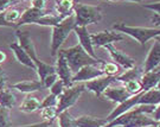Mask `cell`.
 Returning a JSON list of instances; mask_svg holds the SVG:
<instances>
[{"label":"cell","instance_id":"obj_31","mask_svg":"<svg viewBox=\"0 0 160 127\" xmlns=\"http://www.w3.org/2000/svg\"><path fill=\"white\" fill-rule=\"evenodd\" d=\"M123 87L127 89V92L131 93L132 95H137V94L142 92V83H141V80L128 81V82H126V83H123Z\"/></svg>","mask_w":160,"mask_h":127},{"label":"cell","instance_id":"obj_53","mask_svg":"<svg viewBox=\"0 0 160 127\" xmlns=\"http://www.w3.org/2000/svg\"><path fill=\"white\" fill-rule=\"evenodd\" d=\"M17 1H20V0H17Z\"/></svg>","mask_w":160,"mask_h":127},{"label":"cell","instance_id":"obj_3","mask_svg":"<svg viewBox=\"0 0 160 127\" xmlns=\"http://www.w3.org/2000/svg\"><path fill=\"white\" fill-rule=\"evenodd\" d=\"M113 29L116 30L118 32H120L122 35H127L132 37L133 39L145 45L149 39L157 38L160 36V29L159 28H142V26H131L127 25L126 23H118L113 26Z\"/></svg>","mask_w":160,"mask_h":127},{"label":"cell","instance_id":"obj_19","mask_svg":"<svg viewBox=\"0 0 160 127\" xmlns=\"http://www.w3.org/2000/svg\"><path fill=\"white\" fill-rule=\"evenodd\" d=\"M160 81V70L153 69L147 73H143L141 77V83H142V90L147 92L151 89H154L157 84Z\"/></svg>","mask_w":160,"mask_h":127},{"label":"cell","instance_id":"obj_54","mask_svg":"<svg viewBox=\"0 0 160 127\" xmlns=\"http://www.w3.org/2000/svg\"><path fill=\"white\" fill-rule=\"evenodd\" d=\"M45 1H46V0H45Z\"/></svg>","mask_w":160,"mask_h":127},{"label":"cell","instance_id":"obj_23","mask_svg":"<svg viewBox=\"0 0 160 127\" xmlns=\"http://www.w3.org/2000/svg\"><path fill=\"white\" fill-rule=\"evenodd\" d=\"M75 5H76L75 0H56V5H55L56 14L62 16L63 18L69 17L74 13Z\"/></svg>","mask_w":160,"mask_h":127},{"label":"cell","instance_id":"obj_28","mask_svg":"<svg viewBox=\"0 0 160 127\" xmlns=\"http://www.w3.org/2000/svg\"><path fill=\"white\" fill-rule=\"evenodd\" d=\"M14 104H16V96L11 90L8 89L0 90V107L10 109L14 107Z\"/></svg>","mask_w":160,"mask_h":127},{"label":"cell","instance_id":"obj_30","mask_svg":"<svg viewBox=\"0 0 160 127\" xmlns=\"http://www.w3.org/2000/svg\"><path fill=\"white\" fill-rule=\"evenodd\" d=\"M22 17L20 11H18L17 8H8L5 11V18L7 23L11 24L12 28H17V23Z\"/></svg>","mask_w":160,"mask_h":127},{"label":"cell","instance_id":"obj_41","mask_svg":"<svg viewBox=\"0 0 160 127\" xmlns=\"http://www.w3.org/2000/svg\"><path fill=\"white\" fill-rule=\"evenodd\" d=\"M6 80H7V77H6L5 71L0 67V90L6 89Z\"/></svg>","mask_w":160,"mask_h":127},{"label":"cell","instance_id":"obj_37","mask_svg":"<svg viewBox=\"0 0 160 127\" xmlns=\"http://www.w3.org/2000/svg\"><path fill=\"white\" fill-rule=\"evenodd\" d=\"M58 80V75L57 73H55V74H51V75L46 76L45 79H44V81H42V83H43V86H44V88H51L52 84L55 83V82Z\"/></svg>","mask_w":160,"mask_h":127},{"label":"cell","instance_id":"obj_51","mask_svg":"<svg viewBox=\"0 0 160 127\" xmlns=\"http://www.w3.org/2000/svg\"><path fill=\"white\" fill-rule=\"evenodd\" d=\"M157 69H158V70H160V65H159V67H158V68H157Z\"/></svg>","mask_w":160,"mask_h":127},{"label":"cell","instance_id":"obj_52","mask_svg":"<svg viewBox=\"0 0 160 127\" xmlns=\"http://www.w3.org/2000/svg\"><path fill=\"white\" fill-rule=\"evenodd\" d=\"M157 127H160V122H159V125H158V126H157Z\"/></svg>","mask_w":160,"mask_h":127},{"label":"cell","instance_id":"obj_46","mask_svg":"<svg viewBox=\"0 0 160 127\" xmlns=\"http://www.w3.org/2000/svg\"><path fill=\"white\" fill-rule=\"evenodd\" d=\"M6 61V53L0 50V63H4Z\"/></svg>","mask_w":160,"mask_h":127},{"label":"cell","instance_id":"obj_15","mask_svg":"<svg viewBox=\"0 0 160 127\" xmlns=\"http://www.w3.org/2000/svg\"><path fill=\"white\" fill-rule=\"evenodd\" d=\"M160 65V42L155 41L151 50L147 53V57L143 65V71L147 73L153 69H157Z\"/></svg>","mask_w":160,"mask_h":127},{"label":"cell","instance_id":"obj_39","mask_svg":"<svg viewBox=\"0 0 160 127\" xmlns=\"http://www.w3.org/2000/svg\"><path fill=\"white\" fill-rule=\"evenodd\" d=\"M17 0H0V12H5L8 10V7L14 4H17Z\"/></svg>","mask_w":160,"mask_h":127},{"label":"cell","instance_id":"obj_21","mask_svg":"<svg viewBox=\"0 0 160 127\" xmlns=\"http://www.w3.org/2000/svg\"><path fill=\"white\" fill-rule=\"evenodd\" d=\"M160 104V90H158L157 88L151 89L147 92L141 93V96L138 101V106H158Z\"/></svg>","mask_w":160,"mask_h":127},{"label":"cell","instance_id":"obj_5","mask_svg":"<svg viewBox=\"0 0 160 127\" xmlns=\"http://www.w3.org/2000/svg\"><path fill=\"white\" fill-rule=\"evenodd\" d=\"M76 26H88L90 24L98 23L102 19V11L100 7L92 5H84L76 3L74 8Z\"/></svg>","mask_w":160,"mask_h":127},{"label":"cell","instance_id":"obj_2","mask_svg":"<svg viewBox=\"0 0 160 127\" xmlns=\"http://www.w3.org/2000/svg\"><path fill=\"white\" fill-rule=\"evenodd\" d=\"M61 51L63 52V55L67 58L69 67H70L74 75L76 73H78L83 67H87V65H102L103 63H106L101 58L96 59V58L92 57L80 44L72 46V48H69V49H61Z\"/></svg>","mask_w":160,"mask_h":127},{"label":"cell","instance_id":"obj_45","mask_svg":"<svg viewBox=\"0 0 160 127\" xmlns=\"http://www.w3.org/2000/svg\"><path fill=\"white\" fill-rule=\"evenodd\" d=\"M152 116H153V119H154L155 121L160 122V104L155 107L154 112L152 113Z\"/></svg>","mask_w":160,"mask_h":127},{"label":"cell","instance_id":"obj_38","mask_svg":"<svg viewBox=\"0 0 160 127\" xmlns=\"http://www.w3.org/2000/svg\"><path fill=\"white\" fill-rule=\"evenodd\" d=\"M142 7L147 8L149 11H153L157 14H160V1L155 3H148V4H142Z\"/></svg>","mask_w":160,"mask_h":127},{"label":"cell","instance_id":"obj_25","mask_svg":"<svg viewBox=\"0 0 160 127\" xmlns=\"http://www.w3.org/2000/svg\"><path fill=\"white\" fill-rule=\"evenodd\" d=\"M36 64V67H37V75L39 77V81H44V79H45L46 76L51 75V74H55L56 73V67L55 65H52V64H48L45 62H43V61H36L34 62Z\"/></svg>","mask_w":160,"mask_h":127},{"label":"cell","instance_id":"obj_16","mask_svg":"<svg viewBox=\"0 0 160 127\" xmlns=\"http://www.w3.org/2000/svg\"><path fill=\"white\" fill-rule=\"evenodd\" d=\"M10 49H11L12 52L14 53L16 59H17L20 64H23V65H25V67L31 68V69H33V70L37 69V67H36V64H34L33 59L30 57V55L24 50L22 46L19 45L18 42L10 44Z\"/></svg>","mask_w":160,"mask_h":127},{"label":"cell","instance_id":"obj_10","mask_svg":"<svg viewBox=\"0 0 160 127\" xmlns=\"http://www.w3.org/2000/svg\"><path fill=\"white\" fill-rule=\"evenodd\" d=\"M103 75H104V73L100 65H87V67H83L78 73H76L72 76V82H74V84L75 83L88 82Z\"/></svg>","mask_w":160,"mask_h":127},{"label":"cell","instance_id":"obj_50","mask_svg":"<svg viewBox=\"0 0 160 127\" xmlns=\"http://www.w3.org/2000/svg\"><path fill=\"white\" fill-rule=\"evenodd\" d=\"M109 1H120V0H109Z\"/></svg>","mask_w":160,"mask_h":127},{"label":"cell","instance_id":"obj_34","mask_svg":"<svg viewBox=\"0 0 160 127\" xmlns=\"http://www.w3.org/2000/svg\"><path fill=\"white\" fill-rule=\"evenodd\" d=\"M0 127H12L10 121V109L0 107Z\"/></svg>","mask_w":160,"mask_h":127},{"label":"cell","instance_id":"obj_49","mask_svg":"<svg viewBox=\"0 0 160 127\" xmlns=\"http://www.w3.org/2000/svg\"><path fill=\"white\" fill-rule=\"evenodd\" d=\"M155 41H158V42H160V36H159V37H157V38H155Z\"/></svg>","mask_w":160,"mask_h":127},{"label":"cell","instance_id":"obj_43","mask_svg":"<svg viewBox=\"0 0 160 127\" xmlns=\"http://www.w3.org/2000/svg\"><path fill=\"white\" fill-rule=\"evenodd\" d=\"M0 26H4V28H12L11 24L7 23L5 18V12H0Z\"/></svg>","mask_w":160,"mask_h":127},{"label":"cell","instance_id":"obj_11","mask_svg":"<svg viewBox=\"0 0 160 127\" xmlns=\"http://www.w3.org/2000/svg\"><path fill=\"white\" fill-rule=\"evenodd\" d=\"M107 49V51L109 52L110 57L113 58L114 63H116L118 65H121L122 68H125L126 70L132 69L135 67V61L132 57H129L128 55L123 53L122 51L118 50L113 44H108V45L104 46Z\"/></svg>","mask_w":160,"mask_h":127},{"label":"cell","instance_id":"obj_35","mask_svg":"<svg viewBox=\"0 0 160 127\" xmlns=\"http://www.w3.org/2000/svg\"><path fill=\"white\" fill-rule=\"evenodd\" d=\"M101 68H102L104 75L115 76L119 73V65L116 63H103Z\"/></svg>","mask_w":160,"mask_h":127},{"label":"cell","instance_id":"obj_32","mask_svg":"<svg viewBox=\"0 0 160 127\" xmlns=\"http://www.w3.org/2000/svg\"><path fill=\"white\" fill-rule=\"evenodd\" d=\"M40 115L44 119V121L52 122L53 119L58 116L57 107H46V108H43V109H40Z\"/></svg>","mask_w":160,"mask_h":127},{"label":"cell","instance_id":"obj_36","mask_svg":"<svg viewBox=\"0 0 160 127\" xmlns=\"http://www.w3.org/2000/svg\"><path fill=\"white\" fill-rule=\"evenodd\" d=\"M67 87L64 86V83H63V81L62 80H59L58 79L57 81L55 82L53 84H52V87L50 88V93L51 94H53V95H56V96H61L62 95V93L64 92V89H65Z\"/></svg>","mask_w":160,"mask_h":127},{"label":"cell","instance_id":"obj_18","mask_svg":"<svg viewBox=\"0 0 160 127\" xmlns=\"http://www.w3.org/2000/svg\"><path fill=\"white\" fill-rule=\"evenodd\" d=\"M44 14H46L44 11L42 10H38V8H34V7H29L26 8L25 11L22 13V17L19 19V22L17 23V28H20L23 25H26V24H36V22L42 18Z\"/></svg>","mask_w":160,"mask_h":127},{"label":"cell","instance_id":"obj_47","mask_svg":"<svg viewBox=\"0 0 160 127\" xmlns=\"http://www.w3.org/2000/svg\"><path fill=\"white\" fill-rule=\"evenodd\" d=\"M122 1H129V3H142L143 0H122Z\"/></svg>","mask_w":160,"mask_h":127},{"label":"cell","instance_id":"obj_4","mask_svg":"<svg viewBox=\"0 0 160 127\" xmlns=\"http://www.w3.org/2000/svg\"><path fill=\"white\" fill-rule=\"evenodd\" d=\"M76 28V20H75V14L72 13L71 16H69L64 19L62 23L52 28L51 33V56L55 57L61 50V46L64 44V42L67 41L68 36L70 35L71 31H74Z\"/></svg>","mask_w":160,"mask_h":127},{"label":"cell","instance_id":"obj_13","mask_svg":"<svg viewBox=\"0 0 160 127\" xmlns=\"http://www.w3.org/2000/svg\"><path fill=\"white\" fill-rule=\"evenodd\" d=\"M16 37L18 39L19 45L23 48L25 51L30 55V57L33 59V62L38 61L39 58L37 56V52H36V48L32 39H31V36H30L29 31H24V30H17L16 31Z\"/></svg>","mask_w":160,"mask_h":127},{"label":"cell","instance_id":"obj_27","mask_svg":"<svg viewBox=\"0 0 160 127\" xmlns=\"http://www.w3.org/2000/svg\"><path fill=\"white\" fill-rule=\"evenodd\" d=\"M65 18H63L62 16H58V14H44L42 18H39L36 25H40V26H50V28H55L63 22Z\"/></svg>","mask_w":160,"mask_h":127},{"label":"cell","instance_id":"obj_42","mask_svg":"<svg viewBox=\"0 0 160 127\" xmlns=\"http://www.w3.org/2000/svg\"><path fill=\"white\" fill-rule=\"evenodd\" d=\"M52 122L50 121H42L36 122V124H31V125H24V126H17V127H50Z\"/></svg>","mask_w":160,"mask_h":127},{"label":"cell","instance_id":"obj_44","mask_svg":"<svg viewBox=\"0 0 160 127\" xmlns=\"http://www.w3.org/2000/svg\"><path fill=\"white\" fill-rule=\"evenodd\" d=\"M151 22L154 24L155 28H160V14H153L152 17H151Z\"/></svg>","mask_w":160,"mask_h":127},{"label":"cell","instance_id":"obj_33","mask_svg":"<svg viewBox=\"0 0 160 127\" xmlns=\"http://www.w3.org/2000/svg\"><path fill=\"white\" fill-rule=\"evenodd\" d=\"M57 106H58V96H56V95H53V94L50 93L40 102L39 109H43V108H46V107H57Z\"/></svg>","mask_w":160,"mask_h":127},{"label":"cell","instance_id":"obj_1","mask_svg":"<svg viewBox=\"0 0 160 127\" xmlns=\"http://www.w3.org/2000/svg\"><path fill=\"white\" fill-rule=\"evenodd\" d=\"M157 106H135L133 109L108 122L106 127H152L158 126L159 122L155 121L152 114Z\"/></svg>","mask_w":160,"mask_h":127},{"label":"cell","instance_id":"obj_17","mask_svg":"<svg viewBox=\"0 0 160 127\" xmlns=\"http://www.w3.org/2000/svg\"><path fill=\"white\" fill-rule=\"evenodd\" d=\"M102 96L107 99V100H110L113 102H116V104H122L125 102L127 99H129L131 96H133L131 93L127 92V89L125 87H116V88H108L106 92L103 93Z\"/></svg>","mask_w":160,"mask_h":127},{"label":"cell","instance_id":"obj_22","mask_svg":"<svg viewBox=\"0 0 160 127\" xmlns=\"http://www.w3.org/2000/svg\"><path fill=\"white\" fill-rule=\"evenodd\" d=\"M13 89H17L18 92L25 93V94H31V93L38 92L40 89H45L43 83L40 81H23L17 82L12 86Z\"/></svg>","mask_w":160,"mask_h":127},{"label":"cell","instance_id":"obj_26","mask_svg":"<svg viewBox=\"0 0 160 127\" xmlns=\"http://www.w3.org/2000/svg\"><path fill=\"white\" fill-rule=\"evenodd\" d=\"M40 108V101L38 98L32 96V95H28L24 99L23 104H20V112L24 113H33L36 110H38Z\"/></svg>","mask_w":160,"mask_h":127},{"label":"cell","instance_id":"obj_6","mask_svg":"<svg viewBox=\"0 0 160 127\" xmlns=\"http://www.w3.org/2000/svg\"><path fill=\"white\" fill-rule=\"evenodd\" d=\"M84 90H86V84H83V83H77V84L65 88L62 95L58 98V114L64 110H68L70 107H72Z\"/></svg>","mask_w":160,"mask_h":127},{"label":"cell","instance_id":"obj_14","mask_svg":"<svg viewBox=\"0 0 160 127\" xmlns=\"http://www.w3.org/2000/svg\"><path fill=\"white\" fill-rule=\"evenodd\" d=\"M141 93H139V94H137V95L131 96L129 99H127L125 102H122V104H119L116 108H114L113 112H112V113L106 118V119L108 120V122L113 121V120H115L116 118H119L120 115L125 114L126 112L133 109L135 106H138V101H139V99H140V96H141Z\"/></svg>","mask_w":160,"mask_h":127},{"label":"cell","instance_id":"obj_8","mask_svg":"<svg viewBox=\"0 0 160 127\" xmlns=\"http://www.w3.org/2000/svg\"><path fill=\"white\" fill-rule=\"evenodd\" d=\"M56 73L58 75V79L62 80L64 83V86L67 87H71L74 86V82H72V71L69 67V63L67 61L65 56L63 55V52L58 51L57 53V61H56Z\"/></svg>","mask_w":160,"mask_h":127},{"label":"cell","instance_id":"obj_7","mask_svg":"<svg viewBox=\"0 0 160 127\" xmlns=\"http://www.w3.org/2000/svg\"><path fill=\"white\" fill-rule=\"evenodd\" d=\"M115 81H116V76L103 75L97 79H94L92 81L86 82L84 84H86V89L88 92L92 93L97 98H100L103 95V93L108 89L109 86Z\"/></svg>","mask_w":160,"mask_h":127},{"label":"cell","instance_id":"obj_24","mask_svg":"<svg viewBox=\"0 0 160 127\" xmlns=\"http://www.w3.org/2000/svg\"><path fill=\"white\" fill-rule=\"evenodd\" d=\"M143 68H138V67H134L132 69L126 70V73L121 74L120 76L116 77V81L118 82H122V83H126L128 81H134V80H141V77L143 75Z\"/></svg>","mask_w":160,"mask_h":127},{"label":"cell","instance_id":"obj_12","mask_svg":"<svg viewBox=\"0 0 160 127\" xmlns=\"http://www.w3.org/2000/svg\"><path fill=\"white\" fill-rule=\"evenodd\" d=\"M74 32L76 33L78 41H80V45L86 50L92 57L98 59V57L95 53V48L92 44V33H89V31L87 29V26H76L74 30Z\"/></svg>","mask_w":160,"mask_h":127},{"label":"cell","instance_id":"obj_20","mask_svg":"<svg viewBox=\"0 0 160 127\" xmlns=\"http://www.w3.org/2000/svg\"><path fill=\"white\" fill-rule=\"evenodd\" d=\"M78 127H106L108 125L107 119H101L92 115H81L76 119Z\"/></svg>","mask_w":160,"mask_h":127},{"label":"cell","instance_id":"obj_9","mask_svg":"<svg viewBox=\"0 0 160 127\" xmlns=\"http://www.w3.org/2000/svg\"><path fill=\"white\" fill-rule=\"evenodd\" d=\"M92 39L94 48H104L114 42H120L123 39V35L120 32H114L110 30H103L96 33H92Z\"/></svg>","mask_w":160,"mask_h":127},{"label":"cell","instance_id":"obj_40","mask_svg":"<svg viewBox=\"0 0 160 127\" xmlns=\"http://www.w3.org/2000/svg\"><path fill=\"white\" fill-rule=\"evenodd\" d=\"M45 3H46L45 0H31L32 7L42 10V11H44V8H45Z\"/></svg>","mask_w":160,"mask_h":127},{"label":"cell","instance_id":"obj_29","mask_svg":"<svg viewBox=\"0 0 160 127\" xmlns=\"http://www.w3.org/2000/svg\"><path fill=\"white\" fill-rule=\"evenodd\" d=\"M58 125L59 127H78L74 116L69 113V110H64L58 114Z\"/></svg>","mask_w":160,"mask_h":127},{"label":"cell","instance_id":"obj_48","mask_svg":"<svg viewBox=\"0 0 160 127\" xmlns=\"http://www.w3.org/2000/svg\"><path fill=\"white\" fill-rule=\"evenodd\" d=\"M155 88H157V89H158V90H160V81H159V83H158V84H157V87H155Z\"/></svg>","mask_w":160,"mask_h":127}]
</instances>
